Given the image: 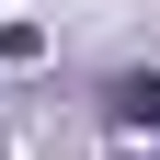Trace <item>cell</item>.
Returning <instances> with one entry per match:
<instances>
[{"mask_svg": "<svg viewBox=\"0 0 160 160\" xmlns=\"http://www.w3.org/2000/svg\"><path fill=\"white\" fill-rule=\"evenodd\" d=\"M103 114H114V126L160 160V80H149V69H137V80H114V92H103Z\"/></svg>", "mask_w": 160, "mask_h": 160, "instance_id": "6da1fadb", "label": "cell"}]
</instances>
